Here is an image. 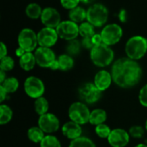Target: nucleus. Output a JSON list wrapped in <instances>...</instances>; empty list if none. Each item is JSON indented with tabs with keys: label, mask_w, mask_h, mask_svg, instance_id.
Wrapping results in <instances>:
<instances>
[{
	"label": "nucleus",
	"mask_w": 147,
	"mask_h": 147,
	"mask_svg": "<svg viewBox=\"0 0 147 147\" xmlns=\"http://www.w3.org/2000/svg\"><path fill=\"white\" fill-rule=\"evenodd\" d=\"M113 81L121 88L134 87L142 78V68L137 60L128 57L120 58L114 62L111 68Z\"/></svg>",
	"instance_id": "obj_1"
},
{
	"label": "nucleus",
	"mask_w": 147,
	"mask_h": 147,
	"mask_svg": "<svg viewBox=\"0 0 147 147\" xmlns=\"http://www.w3.org/2000/svg\"><path fill=\"white\" fill-rule=\"evenodd\" d=\"M90 56L92 63L96 66L106 67L113 62L115 53L109 46L102 43L100 45L95 46L90 50Z\"/></svg>",
	"instance_id": "obj_2"
},
{
	"label": "nucleus",
	"mask_w": 147,
	"mask_h": 147,
	"mask_svg": "<svg viewBox=\"0 0 147 147\" xmlns=\"http://www.w3.org/2000/svg\"><path fill=\"white\" fill-rule=\"evenodd\" d=\"M125 52L127 57L138 61L147 53V39L141 35L132 36L126 43Z\"/></svg>",
	"instance_id": "obj_3"
},
{
	"label": "nucleus",
	"mask_w": 147,
	"mask_h": 147,
	"mask_svg": "<svg viewBox=\"0 0 147 147\" xmlns=\"http://www.w3.org/2000/svg\"><path fill=\"white\" fill-rule=\"evenodd\" d=\"M109 19V10L105 5L100 3L91 4L87 9V21L95 28L105 26Z\"/></svg>",
	"instance_id": "obj_4"
},
{
	"label": "nucleus",
	"mask_w": 147,
	"mask_h": 147,
	"mask_svg": "<svg viewBox=\"0 0 147 147\" xmlns=\"http://www.w3.org/2000/svg\"><path fill=\"white\" fill-rule=\"evenodd\" d=\"M17 43L18 47L22 48L25 52L33 53L39 46L37 33L29 28H22L18 34Z\"/></svg>",
	"instance_id": "obj_5"
},
{
	"label": "nucleus",
	"mask_w": 147,
	"mask_h": 147,
	"mask_svg": "<svg viewBox=\"0 0 147 147\" xmlns=\"http://www.w3.org/2000/svg\"><path fill=\"white\" fill-rule=\"evenodd\" d=\"M68 115L71 121L79 125H84L90 122V111L85 103L82 102H75L70 106Z\"/></svg>",
	"instance_id": "obj_6"
},
{
	"label": "nucleus",
	"mask_w": 147,
	"mask_h": 147,
	"mask_svg": "<svg viewBox=\"0 0 147 147\" xmlns=\"http://www.w3.org/2000/svg\"><path fill=\"white\" fill-rule=\"evenodd\" d=\"M102 42L109 47L117 44L123 36V29L117 23H109L103 27L101 31Z\"/></svg>",
	"instance_id": "obj_7"
},
{
	"label": "nucleus",
	"mask_w": 147,
	"mask_h": 147,
	"mask_svg": "<svg viewBox=\"0 0 147 147\" xmlns=\"http://www.w3.org/2000/svg\"><path fill=\"white\" fill-rule=\"evenodd\" d=\"M24 91L25 93L33 99H37L43 96L45 92V85L43 81L34 76H30L24 81Z\"/></svg>",
	"instance_id": "obj_8"
},
{
	"label": "nucleus",
	"mask_w": 147,
	"mask_h": 147,
	"mask_svg": "<svg viewBox=\"0 0 147 147\" xmlns=\"http://www.w3.org/2000/svg\"><path fill=\"white\" fill-rule=\"evenodd\" d=\"M56 30L59 37L67 41L75 40L79 35V25L71 20L62 21L56 28Z\"/></svg>",
	"instance_id": "obj_9"
},
{
	"label": "nucleus",
	"mask_w": 147,
	"mask_h": 147,
	"mask_svg": "<svg viewBox=\"0 0 147 147\" xmlns=\"http://www.w3.org/2000/svg\"><path fill=\"white\" fill-rule=\"evenodd\" d=\"M78 95L79 98L84 102L87 104H94L100 100L102 91L94 84V83H87L79 88Z\"/></svg>",
	"instance_id": "obj_10"
},
{
	"label": "nucleus",
	"mask_w": 147,
	"mask_h": 147,
	"mask_svg": "<svg viewBox=\"0 0 147 147\" xmlns=\"http://www.w3.org/2000/svg\"><path fill=\"white\" fill-rule=\"evenodd\" d=\"M36 63L42 68H50L53 63L57 59L55 53L51 47H39L34 51Z\"/></svg>",
	"instance_id": "obj_11"
},
{
	"label": "nucleus",
	"mask_w": 147,
	"mask_h": 147,
	"mask_svg": "<svg viewBox=\"0 0 147 147\" xmlns=\"http://www.w3.org/2000/svg\"><path fill=\"white\" fill-rule=\"evenodd\" d=\"M37 37H38L39 47H53L57 43L58 39L59 38L56 28H48V27L42 28L37 33Z\"/></svg>",
	"instance_id": "obj_12"
},
{
	"label": "nucleus",
	"mask_w": 147,
	"mask_h": 147,
	"mask_svg": "<svg viewBox=\"0 0 147 147\" xmlns=\"http://www.w3.org/2000/svg\"><path fill=\"white\" fill-rule=\"evenodd\" d=\"M59 125L58 117L51 113L40 115L38 120V127L41 128L45 134H48L57 132L59 128Z\"/></svg>",
	"instance_id": "obj_13"
},
{
	"label": "nucleus",
	"mask_w": 147,
	"mask_h": 147,
	"mask_svg": "<svg viewBox=\"0 0 147 147\" xmlns=\"http://www.w3.org/2000/svg\"><path fill=\"white\" fill-rule=\"evenodd\" d=\"M40 21L45 27L56 28L62 22L60 13L53 7H46L42 10Z\"/></svg>",
	"instance_id": "obj_14"
},
{
	"label": "nucleus",
	"mask_w": 147,
	"mask_h": 147,
	"mask_svg": "<svg viewBox=\"0 0 147 147\" xmlns=\"http://www.w3.org/2000/svg\"><path fill=\"white\" fill-rule=\"evenodd\" d=\"M107 140L112 147H125L129 143L130 134L124 129L115 128L111 131Z\"/></svg>",
	"instance_id": "obj_15"
},
{
	"label": "nucleus",
	"mask_w": 147,
	"mask_h": 147,
	"mask_svg": "<svg viewBox=\"0 0 147 147\" xmlns=\"http://www.w3.org/2000/svg\"><path fill=\"white\" fill-rule=\"evenodd\" d=\"M112 82H114V81H113L111 72L105 71V70L99 71L95 75V78H94V84L102 92L108 90L110 87Z\"/></svg>",
	"instance_id": "obj_16"
},
{
	"label": "nucleus",
	"mask_w": 147,
	"mask_h": 147,
	"mask_svg": "<svg viewBox=\"0 0 147 147\" xmlns=\"http://www.w3.org/2000/svg\"><path fill=\"white\" fill-rule=\"evenodd\" d=\"M62 133L67 139L73 140H76V139L81 137L82 127H81V125H79L72 121H70L63 125Z\"/></svg>",
	"instance_id": "obj_17"
},
{
	"label": "nucleus",
	"mask_w": 147,
	"mask_h": 147,
	"mask_svg": "<svg viewBox=\"0 0 147 147\" xmlns=\"http://www.w3.org/2000/svg\"><path fill=\"white\" fill-rule=\"evenodd\" d=\"M19 65L23 71H29L33 70L35 65H37L34 53L28 52L25 53L21 58H19Z\"/></svg>",
	"instance_id": "obj_18"
},
{
	"label": "nucleus",
	"mask_w": 147,
	"mask_h": 147,
	"mask_svg": "<svg viewBox=\"0 0 147 147\" xmlns=\"http://www.w3.org/2000/svg\"><path fill=\"white\" fill-rule=\"evenodd\" d=\"M69 19L76 23H82L84 20H87V10L81 7L78 6L71 10H69Z\"/></svg>",
	"instance_id": "obj_19"
},
{
	"label": "nucleus",
	"mask_w": 147,
	"mask_h": 147,
	"mask_svg": "<svg viewBox=\"0 0 147 147\" xmlns=\"http://www.w3.org/2000/svg\"><path fill=\"white\" fill-rule=\"evenodd\" d=\"M107 120V113L102 109H96L90 112V123L94 126L103 124Z\"/></svg>",
	"instance_id": "obj_20"
},
{
	"label": "nucleus",
	"mask_w": 147,
	"mask_h": 147,
	"mask_svg": "<svg viewBox=\"0 0 147 147\" xmlns=\"http://www.w3.org/2000/svg\"><path fill=\"white\" fill-rule=\"evenodd\" d=\"M42 10L43 9L40 4L36 3H30L25 8V14L28 18L32 20H36L40 18Z\"/></svg>",
	"instance_id": "obj_21"
},
{
	"label": "nucleus",
	"mask_w": 147,
	"mask_h": 147,
	"mask_svg": "<svg viewBox=\"0 0 147 147\" xmlns=\"http://www.w3.org/2000/svg\"><path fill=\"white\" fill-rule=\"evenodd\" d=\"M59 65V70L66 71L71 70L73 66H74V59L72 58V56L67 54V53H64L59 56V58L57 59Z\"/></svg>",
	"instance_id": "obj_22"
},
{
	"label": "nucleus",
	"mask_w": 147,
	"mask_h": 147,
	"mask_svg": "<svg viewBox=\"0 0 147 147\" xmlns=\"http://www.w3.org/2000/svg\"><path fill=\"white\" fill-rule=\"evenodd\" d=\"M28 138L34 143H40L44 139L45 133L39 127H32L28 130Z\"/></svg>",
	"instance_id": "obj_23"
},
{
	"label": "nucleus",
	"mask_w": 147,
	"mask_h": 147,
	"mask_svg": "<svg viewBox=\"0 0 147 147\" xmlns=\"http://www.w3.org/2000/svg\"><path fill=\"white\" fill-rule=\"evenodd\" d=\"M0 85L6 90L8 94H12V93H15L18 90L19 81L14 77H9V78H7L3 81V83H2Z\"/></svg>",
	"instance_id": "obj_24"
},
{
	"label": "nucleus",
	"mask_w": 147,
	"mask_h": 147,
	"mask_svg": "<svg viewBox=\"0 0 147 147\" xmlns=\"http://www.w3.org/2000/svg\"><path fill=\"white\" fill-rule=\"evenodd\" d=\"M49 109V103L48 101L44 97H39L35 99L34 101V110L39 115H42L47 113Z\"/></svg>",
	"instance_id": "obj_25"
},
{
	"label": "nucleus",
	"mask_w": 147,
	"mask_h": 147,
	"mask_svg": "<svg viewBox=\"0 0 147 147\" xmlns=\"http://www.w3.org/2000/svg\"><path fill=\"white\" fill-rule=\"evenodd\" d=\"M95 34V27L88 21L79 24V35L82 38L92 37Z\"/></svg>",
	"instance_id": "obj_26"
},
{
	"label": "nucleus",
	"mask_w": 147,
	"mask_h": 147,
	"mask_svg": "<svg viewBox=\"0 0 147 147\" xmlns=\"http://www.w3.org/2000/svg\"><path fill=\"white\" fill-rule=\"evenodd\" d=\"M13 116V111L12 109L5 104L0 105V124L5 125L9 123Z\"/></svg>",
	"instance_id": "obj_27"
},
{
	"label": "nucleus",
	"mask_w": 147,
	"mask_h": 147,
	"mask_svg": "<svg viewBox=\"0 0 147 147\" xmlns=\"http://www.w3.org/2000/svg\"><path fill=\"white\" fill-rule=\"evenodd\" d=\"M81 47H82L81 41H79L78 40L75 39L72 40H69L65 47L66 53L71 56H76L80 53Z\"/></svg>",
	"instance_id": "obj_28"
},
{
	"label": "nucleus",
	"mask_w": 147,
	"mask_h": 147,
	"mask_svg": "<svg viewBox=\"0 0 147 147\" xmlns=\"http://www.w3.org/2000/svg\"><path fill=\"white\" fill-rule=\"evenodd\" d=\"M69 147H96V144L87 137H79L71 141Z\"/></svg>",
	"instance_id": "obj_29"
},
{
	"label": "nucleus",
	"mask_w": 147,
	"mask_h": 147,
	"mask_svg": "<svg viewBox=\"0 0 147 147\" xmlns=\"http://www.w3.org/2000/svg\"><path fill=\"white\" fill-rule=\"evenodd\" d=\"M40 147H61V143L57 137L52 134H47L40 143Z\"/></svg>",
	"instance_id": "obj_30"
},
{
	"label": "nucleus",
	"mask_w": 147,
	"mask_h": 147,
	"mask_svg": "<svg viewBox=\"0 0 147 147\" xmlns=\"http://www.w3.org/2000/svg\"><path fill=\"white\" fill-rule=\"evenodd\" d=\"M0 59V70L4 71H9L14 68L15 61L12 57L7 55Z\"/></svg>",
	"instance_id": "obj_31"
},
{
	"label": "nucleus",
	"mask_w": 147,
	"mask_h": 147,
	"mask_svg": "<svg viewBox=\"0 0 147 147\" xmlns=\"http://www.w3.org/2000/svg\"><path fill=\"white\" fill-rule=\"evenodd\" d=\"M111 131L112 130L110 129V127L104 123L96 126V128H95V132L96 135L102 139H108Z\"/></svg>",
	"instance_id": "obj_32"
},
{
	"label": "nucleus",
	"mask_w": 147,
	"mask_h": 147,
	"mask_svg": "<svg viewBox=\"0 0 147 147\" xmlns=\"http://www.w3.org/2000/svg\"><path fill=\"white\" fill-rule=\"evenodd\" d=\"M128 133H129L130 136H132L133 138L140 139V138L143 137L144 133H145V129L141 126H133L129 129Z\"/></svg>",
	"instance_id": "obj_33"
},
{
	"label": "nucleus",
	"mask_w": 147,
	"mask_h": 147,
	"mask_svg": "<svg viewBox=\"0 0 147 147\" xmlns=\"http://www.w3.org/2000/svg\"><path fill=\"white\" fill-rule=\"evenodd\" d=\"M80 3V0H60V4L65 9L71 10L78 6Z\"/></svg>",
	"instance_id": "obj_34"
},
{
	"label": "nucleus",
	"mask_w": 147,
	"mask_h": 147,
	"mask_svg": "<svg viewBox=\"0 0 147 147\" xmlns=\"http://www.w3.org/2000/svg\"><path fill=\"white\" fill-rule=\"evenodd\" d=\"M139 100L142 106L147 108V84L140 89L139 94Z\"/></svg>",
	"instance_id": "obj_35"
},
{
	"label": "nucleus",
	"mask_w": 147,
	"mask_h": 147,
	"mask_svg": "<svg viewBox=\"0 0 147 147\" xmlns=\"http://www.w3.org/2000/svg\"><path fill=\"white\" fill-rule=\"evenodd\" d=\"M81 44H82L83 47H84L85 49H90V50H91L95 47V45H94V43L92 41V38L91 37L82 38Z\"/></svg>",
	"instance_id": "obj_36"
},
{
	"label": "nucleus",
	"mask_w": 147,
	"mask_h": 147,
	"mask_svg": "<svg viewBox=\"0 0 147 147\" xmlns=\"http://www.w3.org/2000/svg\"><path fill=\"white\" fill-rule=\"evenodd\" d=\"M91 38H92V41H93L95 46H97V45H100V44L103 43L101 34H95Z\"/></svg>",
	"instance_id": "obj_37"
},
{
	"label": "nucleus",
	"mask_w": 147,
	"mask_h": 147,
	"mask_svg": "<svg viewBox=\"0 0 147 147\" xmlns=\"http://www.w3.org/2000/svg\"><path fill=\"white\" fill-rule=\"evenodd\" d=\"M8 53V49H7V46L2 41L0 43V59L7 56Z\"/></svg>",
	"instance_id": "obj_38"
},
{
	"label": "nucleus",
	"mask_w": 147,
	"mask_h": 147,
	"mask_svg": "<svg viewBox=\"0 0 147 147\" xmlns=\"http://www.w3.org/2000/svg\"><path fill=\"white\" fill-rule=\"evenodd\" d=\"M7 96H8V93L6 92V90L0 85V102H3L6 99Z\"/></svg>",
	"instance_id": "obj_39"
},
{
	"label": "nucleus",
	"mask_w": 147,
	"mask_h": 147,
	"mask_svg": "<svg viewBox=\"0 0 147 147\" xmlns=\"http://www.w3.org/2000/svg\"><path fill=\"white\" fill-rule=\"evenodd\" d=\"M25 53H27V52H25L22 48H21V47H17L16 48V55L17 56V57H19V58H21Z\"/></svg>",
	"instance_id": "obj_40"
},
{
	"label": "nucleus",
	"mask_w": 147,
	"mask_h": 147,
	"mask_svg": "<svg viewBox=\"0 0 147 147\" xmlns=\"http://www.w3.org/2000/svg\"><path fill=\"white\" fill-rule=\"evenodd\" d=\"M50 69H51V70H53V71H57V70H59V65L58 59H56V60H55V61L53 63V65H51Z\"/></svg>",
	"instance_id": "obj_41"
},
{
	"label": "nucleus",
	"mask_w": 147,
	"mask_h": 147,
	"mask_svg": "<svg viewBox=\"0 0 147 147\" xmlns=\"http://www.w3.org/2000/svg\"><path fill=\"white\" fill-rule=\"evenodd\" d=\"M5 72L6 71H0V84H2V83H3V81L7 78V77H6V75H5Z\"/></svg>",
	"instance_id": "obj_42"
},
{
	"label": "nucleus",
	"mask_w": 147,
	"mask_h": 147,
	"mask_svg": "<svg viewBox=\"0 0 147 147\" xmlns=\"http://www.w3.org/2000/svg\"><path fill=\"white\" fill-rule=\"evenodd\" d=\"M119 17H120L121 22H125L126 21V11L125 10H121V12L119 15Z\"/></svg>",
	"instance_id": "obj_43"
},
{
	"label": "nucleus",
	"mask_w": 147,
	"mask_h": 147,
	"mask_svg": "<svg viewBox=\"0 0 147 147\" xmlns=\"http://www.w3.org/2000/svg\"><path fill=\"white\" fill-rule=\"evenodd\" d=\"M95 0H80V3L84 4H93Z\"/></svg>",
	"instance_id": "obj_44"
},
{
	"label": "nucleus",
	"mask_w": 147,
	"mask_h": 147,
	"mask_svg": "<svg viewBox=\"0 0 147 147\" xmlns=\"http://www.w3.org/2000/svg\"><path fill=\"white\" fill-rule=\"evenodd\" d=\"M135 147H147V146L145 145V144H139V145H137Z\"/></svg>",
	"instance_id": "obj_45"
},
{
	"label": "nucleus",
	"mask_w": 147,
	"mask_h": 147,
	"mask_svg": "<svg viewBox=\"0 0 147 147\" xmlns=\"http://www.w3.org/2000/svg\"><path fill=\"white\" fill-rule=\"evenodd\" d=\"M145 129H146V131L147 132V120H146V126H145Z\"/></svg>",
	"instance_id": "obj_46"
}]
</instances>
